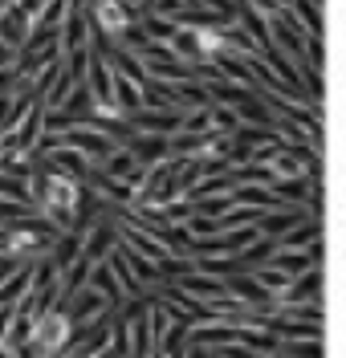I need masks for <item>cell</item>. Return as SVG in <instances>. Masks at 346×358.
<instances>
[{
  "label": "cell",
  "instance_id": "obj_1",
  "mask_svg": "<svg viewBox=\"0 0 346 358\" xmlns=\"http://www.w3.org/2000/svg\"><path fill=\"white\" fill-rule=\"evenodd\" d=\"M37 203L45 208L49 216L69 220L78 212V203H82V187H78V179H69V176H49L41 183V192H37Z\"/></svg>",
  "mask_w": 346,
  "mask_h": 358
}]
</instances>
